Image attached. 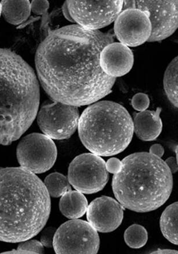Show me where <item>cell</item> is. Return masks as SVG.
Here are the masks:
<instances>
[{
    "label": "cell",
    "mask_w": 178,
    "mask_h": 254,
    "mask_svg": "<svg viewBox=\"0 0 178 254\" xmlns=\"http://www.w3.org/2000/svg\"><path fill=\"white\" fill-rule=\"evenodd\" d=\"M114 42L110 32L78 24L50 31L35 55L43 89L52 100L77 107L108 95L116 78L102 69L100 57L104 47Z\"/></svg>",
    "instance_id": "obj_1"
},
{
    "label": "cell",
    "mask_w": 178,
    "mask_h": 254,
    "mask_svg": "<svg viewBox=\"0 0 178 254\" xmlns=\"http://www.w3.org/2000/svg\"><path fill=\"white\" fill-rule=\"evenodd\" d=\"M50 195L39 178L22 168L0 169V241L23 242L45 227Z\"/></svg>",
    "instance_id": "obj_2"
},
{
    "label": "cell",
    "mask_w": 178,
    "mask_h": 254,
    "mask_svg": "<svg viewBox=\"0 0 178 254\" xmlns=\"http://www.w3.org/2000/svg\"><path fill=\"white\" fill-rule=\"evenodd\" d=\"M40 88L32 68L12 50L0 49V145L19 139L37 116Z\"/></svg>",
    "instance_id": "obj_3"
},
{
    "label": "cell",
    "mask_w": 178,
    "mask_h": 254,
    "mask_svg": "<svg viewBox=\"0 0 178 254\" xmlns=\"http://www.w3.org/2000/svg\"><path fill=\"white\" fill-rule=\"evenodd\" d=\"M112 181L114 194L123 208L148 212L161 207L172 194V173L165 161L148 152H136L123 159Z\"/></svg>",
    "instance_id": "obj_4"
},
{
    "label": "cell",
    "mask_w": 178,
    "mask_h": 254,
    "mask_svg": "<svg viewBox=\"0 0 178 254\" xmlns=\"http://www.w3.org/2000/svg\"><path fill=\"white\" fill-rule=\"evenodd\" d=\"M80 139L94 154L109 157L120 153L132 139L133 120L121 104L102 101L83 111L78 122Z\"/></svg>",
    "instance_id": "obj_5"
},
{
    "label": "cell",
    "mask_w": 178,
    "mask_h": 254,
    "mask_svg": "<svg viewBox=\"0 0 178 254\" xmlns=\"http://www.w3.org/2000/svg\"><path fill=\"white\" fill-rule=\"evenodd\" d=\"M53 247L58 254H97L100 248L99 235L86 221L69 220L56 231Z\"/></svg>",
    "instance_id": "obj_6"
},
{
    "label": "cell",
    "mask_w": 178,
    "mask_h": 254,
    "mask_svg": "<svg viewBox=\"0 0 178 254\" xmlns=\"http://www.w3.org/2000/svg\"><path fill=\"white\" fill-rule=\"evenodd\" d=\"M106 163L99 156L85 153L77 156L69 166L68 180L82 193L93 194L103 190L109 180Z\"/></svg>",
    "instance_id": "obj_7"
},
{
    "label": "cell",
    "mask_w": 178,
    "mask_h": 254,
    "mask_svg": "<svg viewBox=\"0 0 178 254\" xmlns=\"http://www.w3.org/2000/svg\"><path fill=\"white\" fill-rule=\"evenodd\" d=\"M17 158L21 168L27 171L35 174L45 173L56 162V145L46 135L31 133L18 144Z\"/></svg>",
    "instance_id": "obj_8"
},
{
    "label": "cell",
    "mask_w": 178,
    "mask_h": 254,
    "mask_svg": "<svg viewBox=\"0 0 178 254\" xmlns=\"http://www.w3.org/2000/svg\"><path fill=\"white\" fill-rule=\"evenodd\" d=\"M136 8L146 13L151 24L149 42L163 41L176 32L178 25V1H123L122 9Z\"/></svg>",
    "instance_id": "obj_9"
},
{
    "label": "cell",
    "mask_w": 178,
    "mask_h": 254,
    "mask_svg": "<svg viewBox=\"0 0 178 254\" xmlns=\"http://www.w3.org/2000/svg\"><path fill=\"white\" fill-rule=\"evenodd\" d=\"M79 119L77 107L53 100L43 104L38 114L40 128L56 140L70 138L77 128Z\"/></svg>",
    "instance_id": "obj_10"
},
{
    "label": "cell",
    "mask_w": 178,
    "mask_h": 254,
    "mask_svg": "<svg viewBox=\"0 0 178 254\" xmlns=\"http://www.w3.org/2000/svg\"><path fill=\"white\" fill-rule=\"evenodd\" d=\"M69 13L74 22L91 30H99L117 19L123 1H67Z\"/></svg>",
    "instance_id": "obj_11"
},
{
    "label": "cell",
    "mask_w": 178,
    "mask_h": 254,
    "mask_svg": "<svg viewBox=\"0 0 178 254\" xmlns=\"http://www.w3.org/2000/svg\"><path fill=\"white\" fill-rule=\"evenodd\" d=\"M151 30L146 13L136 8L122 9L114 25L116 38L122 44L129 47L139 46L148 41Z\"/></svg>",
    "instance_id": "obj_12"
},
{
    "label": "cell",
    "mask_w": 178,
    "mask_h": 254,
    "mask_svg": "<svg viewBox=\"0 0 178 254\" xmlns=\"http://www.w3.org/2000/svg\"><path fill=\"white\" fill-rule=\"evenodd\" d=\"M123 206L108 196L97 198L87 209V219L97 231L109 233L120 226L123 218Z\"/></svg>",
    "instance_id": "obj_13"
},
{
    "label": "cell",
    "mask_w": 178,
    "mask_h": 254,
    "mask_svg": "<svg viewBox=\"0 0 178 254\" xmlns=\"http://www.w3.org/2000/svg\"><path fill=\"white\" fill-rule=\"evenodd\" d=\"M100 63L105 73L115 78L122 77L128 73L132 68L133 53L128 46L114 42L102 50Z\"/></svg>",
    "instance_id": "obj_14"
},
{
    "label": "cell",
    "mask_w": 178,
    "mask_h": 254,
    "mask_svg": "<svg viewBox=\"0 0 178 254\" xmlns=\"http://www.w3.org/2000/svg\"><path fill=\"white\" fill-rule=\"evenodd\" d=\"M161 111V108H158L156 111L145 110L134 115V131L140 139L150 141L158 138L163 128L160 117Z\"/></svg>",
    "instance_id": "obj_15"
},
{
    "label": "cell",
    "mask_w": 178,
    "mask_h": 254,
    "mask_svg": "<svg viewBox=\"0 0 178 254\" xmlns=\"http://www.w3.org/2000/svg\"><path fill=\"white\" fill-rule=\"evenodd\" d=\"M88 207V200L81 192L70 190L61 195L59 209L68 219L80 218L85 215Z\"/></svg>",
    "instance_id": "obj_16"
},
{
    "label": "cell",
    "mask_w": 178,
    "mask_h": 254,
    "mask_svg": "<svg viewBox=\"0 0 178 254\" xmlns=\"http://www.w3.org/2000/svg\"><path fill=\"white\" fill-rule=\"evenodd\" d=\"M1 13L7 22L19 25L25 22L30 17L31 9L29 1H2Z\"/></svg>",
    "instance_id": "obj_17"
},
{
    "label": "cell",
    "mask_w": 178,
    "mask_h": 254,
    "mask_svg": "<svg viewBox=\"0 0 178 254\" xmlns=\"http://www.w3.org/2000/svg\"><path fill=\"white\" fill-rule=\"evenodd\" d=\"M160 226L164 237L174 245H178V202L173 203L162 213Z\"/></svg>",
    "instance_id": "obj_18"
},
{
    "label": "cell",
    "mask_w": 178,
    "mask_h": 254,
    "mask_svg": "<svg viewBox=\"0 0 178 254\" xmlns=\"http://www.w3.org/2000/svg\"><path fill=\"white\" fill-rule=\"evenodd\" d=\"M164 88L167 97L174 107H178V57L170 64L165 72Z\"/></svg>",
    "instance_id": "obj_19"
},
{
    "label": "cell",
    "mask_w": 178,
    "mask_h": 254,
    "mask_svg": "<svg viewBox=\"0 0 178 254\" xmlns=\"http://www.w3.org/2000/svg\"><path fill=\"white\" fill-rule=\"evenodd\" d=\"M44 184L50 196L59 197L71 190V188L67 178L59 173L49 174L45 180Z\"/></svg>",
    "instance_id": "obj_20"
},
{
    "label": "cell",
    "mask_w": 178,
    "mask_h": 254,
    "mask_svg": "<svg viewBox=\"0 0 178 254\" xmlns=\"http://www.w3.org/2000/svg\"><path fill=\"white\" fill-rule=\"evenodd\" d=\"M126 244L132 249H140L146 244L148 232L146 229L139 224H133L127 228L124 233Z\"/></svg>",
    "instance_id": "obj_21"
},
{
    "label": "cell",
    "mask_w": 178,
    "mask_h": 254,
    "mask_svg": "<svg viewBox=\"0 0 178 254\" xmlns=\"http://www.w3.org/2000/svg\"><path fill=\"white\" fill-rule=\"evenodd\" d=\"M23 242L17 249L2 254H43L44 253V246L41 242L36 240H30V239Z\"/></svg>",
    "instance_id": "obj_22"
},
{
    "label": "cell",
    "mask_w": 178,
    "mask_h": 254,
    "mask_svg": "<svg viewBox=\"0 0 178 254\" xmlns=\"http://www.w3.org/2000/svg\"><path fill=\"white\" fill-rule=\"evenodd\" d=\"M131 104L134 110L142 112L150 106V100L147 94L139 93L133 97Z\"/></svg>",
    "instance_id": "obj_23"
},
{
    "label": "cell",
    "mask_w": 178,
    "mask_h": 254,
    "mask_svg": "<svg viewBox=\"0 0 178 254\" xmlns=\"http://www.w3.org/2000/svg\"><path fill=\"white\" fill-rule=\"evenodd\" d=\"M49 6L48 1H32L31 3V11L37 15H42L47 21Z\"/></svg>",
    "instance_id": "obj_24"
},
{
    "label": "cell",
    "mask_w": 178,
    "mask_h": 254,
    "mask_svg": "<svg viewBox=\"0 0 178 254\" xmlns=\"http://www.w3.org/2000/svg\"><path fill=\"white\" fill-rule=\"evenodd\" d=\"M56 230L53 227H48L43 231L41 235V243L43 246L47 248H52L54 235Z\"/></svg>",
    "instance_id": "obj_25"
},
{
    "label": "cell",
    "mask_w": 178,
    "mask_h": 254,
    "mask_svg": "<svg viewBox=\"0 0 178 254\" xmlns=\"http://www.w3.org/2000/svg\"><path fill=\"white\" fill-rule=\"evenodd\" d=\"M122 165V162L119 161V159L115 158L109 159L106 164H105L108 173L115 174L120 171Z\"/></svg>",
    "instance_id": "obj_26"
},
{
    "label": "cell",
    "mask_w": 178,
    "mask_h": 254,
    "mask_svg": "<svg viewBox=\"0 0 178 254\" xmlns=\"http://www.w3.org/2000/svg\"><path fill=\"white\" fill-rule=\"evenodd\" d=\"M150 153L156 156V157L161 158L165 153L164 148H163L161 144H154L150 148Z\"/></svg>",
    "instance_id": "obj_27"
},
{
    "label": "cell",
    "mask_w": 178,
    "mask_h": 254,
    "mask_svg": "<svg viewBox=\"0 0 178 254\" xmlns=\"http://www.w3.org/2000/svg\"><path fill=\"white\" fill-rule=\"evenodd\" d=\"M172 173H176L178 171V160L174 157H170L165 161Z\"/></svg>",
    "instance_id": "obj_28"
},
{
    "label": "cell",
    "mask_w": 178,
    "mask_h": 254,
    "mask_svg": "<svg viewBox=\"0 0 178 254\" xmlns=\"http://www.w3.org/2000/svg\"><path fill=\"white\" fill-rule=\"evenodd\" d=\"M62 10L64 17H66L68 20L71 21V22L74 23V21L71 19L70 13L68 12L66 2H64L62 6Z\"/></svg>",
    "instance_id": "obj_29"
},
{
    "label": "cell",
    "mask_w": 178,
    "mask_h": 254,
    "mask_svg": "<svg viewBox=\"0 0 178 254\" xmlns=\"http://www.w3.org/2000/svg\"><path fill=\"white\" fill-rule=\"evenodd\" d=\"M152 254H178V252L176 250H168V249H163L158 250L157 251H155Z\"/></svg>",
    "instance_id": "obj_30"
},
{
    "label": "cell",
    "mask_w": 178,
    "mask_h": 254,
    "mask_svg": "<svg viewBox=\"0 0 178 254\" xmlns=\"http://www.w3.org/2000/svg\"><path fill=\"white\" fill-rule=\"evenodd\" d=\"M1 2H0V16H1Z\"/></svg>",
    "instance_id": "obj_31"
}]
</instances>
